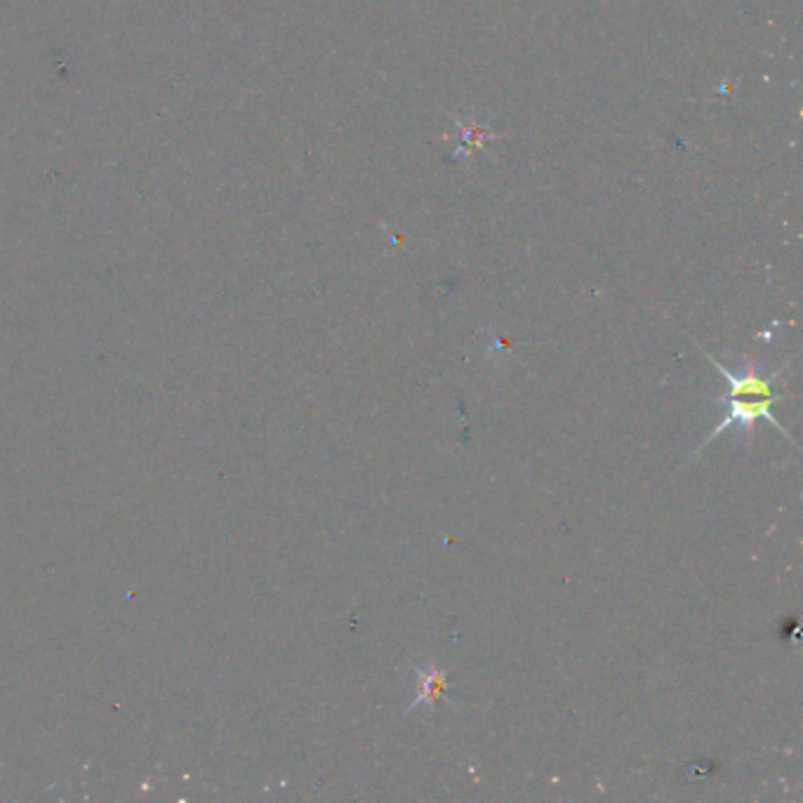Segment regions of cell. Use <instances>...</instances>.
I'll return each instance as SVG.
<instances>
[{
	"instance_id": "6da1fadb",
	"label": "cell",
	"mask_w": 803,
	"mask_h": 803,
	"mask_svg": "<svg viewBox=\"0 0 803 803\" xmlns=\"http://www.w3.org/2000/svg\"><path fill=\"white\" fill-rule=\"evenodd\" d=\"M704 356H708L710 361L716 366L718 375L726 380V394L716 398V404L726 406V415L722 418V422L712 429L710 436L704 438L702 446L690 457H698L702 448H708L710 441L722 436L724 432H728V429L738 426L744 436L752 438L759 422H768L770 426L778 429L780 434H785L789 441L794 443V438L789 436L787 429L775 420V415H773V406L782 400V396L775 392V384H778V380L782 378V372L787 370L789 364L768 372L766 366H761L756 361H744L742 370L736 372L718 364L714 356H710V352H704Z\"/></svg>"
},
{
	"instance_id": "7a4b0ae2",
	"label": "cell",
	"mask_w": 803,
	"mask_h": 803,
	"mask_svg": "<svg viewBox=\"0 0 803 803\" xmlns=\"http://www.w3.org/2000/svg\"><path fill=\"white\" fill-rule=\"evenodd\" d=\"M448 670L436 660H429L424 667H415V700L408 704L406 716L420 708L434 710L436 704L448 700Z\"/></svg>"
}]
</instances>
